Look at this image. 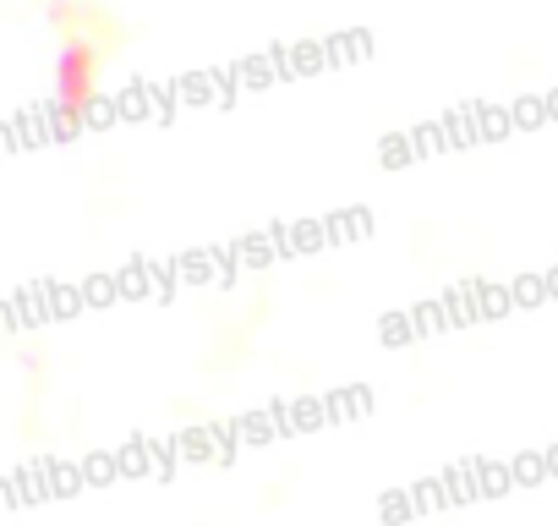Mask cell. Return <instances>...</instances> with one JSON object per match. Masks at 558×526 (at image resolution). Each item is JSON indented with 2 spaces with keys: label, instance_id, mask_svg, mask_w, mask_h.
I'll list each match as a JSON object with an SVG mask.
<instances>
[{
  "label": "cell",
  "instance_id": "1",
  "mask_svg": "<svg viewBox=\"0 0 558 526\" xmlns=\"http://www.w3.org/2000/svg\"><path fill=\"white\" fill-rule=\"evenodd\" d=\"M88 94V56L83 50H66V99Z\"/></svg>",
  "mask_w": 558,
  "mask_h": 526
}]
</instances>
